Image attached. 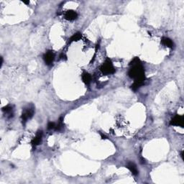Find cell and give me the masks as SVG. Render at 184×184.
I'll list each match as a JSON object with an SVG mask.
<instances>
[{
    "label": "cell",
    "instance_id": "obj_1",
    "mask_svg": "<svg viewBox=\"0 0 184 184\" xmlns=\"http://www.w3.org/2000/svg\"><path fill=\"white\" fill-rule=\"evenodd\" d=\"M131 66L128 71V76L131 78H133L134 81L145 82L146 79L145 74V68L142 65L140 58L137 57L134 58L130 63Z\"/></svg>",
    "mask_w": 184,
    "mask_h": 184
},
{
    "label": "cell",
    "instance_id": "obj_2",
    "mask_svg": "<svg viewBox=\"0 0 184 184\" xmlns=\"http://www.w3.org/2000/svg\"><path fill=\"white\" fill-rule=\"evenodd\" d=\"M100 71L104 75H110L115 73V68L114 67L112 60L109 58H106L102 66L100 67Z\"/></svg>",
    "mask_w": 184,
    "mask_h": 184
},
{
    "label": "cell",
    "instance_id": "obj_3",
    "mask_svg": "<svg viewBox=\"0 0 184 184\" xmlns=\"http://www.w3.org/2000/svg\"><path fill=\"white\" fill-rule=\"evenodd\" d=\"M35 112V109L33 107V106H29L28 107L25 108L23 110L22 114V116H21V118H22V124L24 125H25L26 122H27L29 119H31L33 116V114H34Z\"/></svg>",
    "mask_w": 184,
    "mask_h": 184
},
{
    "label": "cell",
    "instance_id": "obj_4",
    "mask_svg": "<svg viewBox=\"0 0 184 184\" xmlns=\"http://www.w3.org/2000/svg\"><path fill=\"white\" fill-rule=\"evenodd\" d=\"M184 124V119L182 115L176 114L173 117V119L171 120L170 122V125L171 126H179V127H183Z\"/></svg>",
    "mask_w": 184,
    "mask_h": 184
},
{
    "label": "cell",
    "instance_id": "obj_5",
    "mask_svg": "<svg viewBox=\"0 0 184 184\" xmlns=\"http://www.w3.org/2000/svg\"><path fill=\"white\" fill-rule=\"evenodd\" d=\"M43 60H44L45 63L47 66H50L53 65V61L55 60V54L52 50H48V51L46 52L45 53L43 56Z\"/></svg>",
    "mask_w": 184,
    "mask_h": 184
},
{
    "label": "cell",
    "instance_id": "obj_6",
    "mask_svg": "<svg viewBox=\"0 0 184 184\" xmlns=\"http://www.w3.org/2000/svg\"><path fill=\"white\" fill-rule=\"evenodd\" d=\"M42 138H43V131L42 130H38L35 137L33 139V140L31 142L32 146H33V148H35L36 146L39 145L40 144V143L42 141Z\"/></svg>",
    "mask_w": 184,
    "mask_h": 184
},
{
    "label": "cell",
    "instance_id": "obj_7",
    "mask_svg": "<svg viewBox=\"0 0 184 184\" xmlns=\"http://www.w3.org/2000/svg\"><path fill=\"white\" fill-rule=\"evenodd\" d=\"M78 14L74 10H68L65 13V19L68 21H74L77 19Z\"/></svg>",
    "mask_w": 184,
    "mask_h": 184
},
{
    "label": "cell",
    "instance_id": "obj_8",
    "mask_svg": "<svg viewBox=\"0 0 184 184\" xmlns=\"http://www.w3.org/2000/svg\"><path fill=\"white\" fill-rule=\"evenodd\" d=\"M127 168L130 170V172L132 173V174L134 175H138L139 172L138 170H137V166H136L135 164L132 162H128L127 163Z\"/></svg>",
    "mask_w": 184,
    "mask_h": 184
},
{
    "label": "cell",
    "instance_id": "obj_9",
    "mask_svg": "<svg viewBox=\"0 0 184 184\" xmlns=\"http://www.w3.org/2000/svg\"><path fill=\"white\" fill-rule=\"evenodd\" d=\"M161 44L166 46V47L170 48H172L174 45L173 41L171 39H170L169 37H163L161 38Z\"/></svg>",
    "mask_w": 184,
    "mask_h": 184
},
{
    "label": "cell",
    "instance_id": "obj_10",
    "mask_svg": "<svg viewBox=\"0 0 184 184\" xmlns=\"http://www.w3.org/2000/svg\"><path fill=\"white\" fill-rule=\"evenodd\" d=\"M81 78H82L83 82L85 84H86V85H88L91 82V79H92L91 76L88 73H87L86 71L83 72L82 75H81Z\"/></svg>",
    "mask_w": 184,
    "mask_h": 184
},
{
    "label": "cell",
    "instance_id": "obj_11",
    "mask_svg": "<svg viewBox=\"0 0 184 184\" xmlns=\"http://www.w3.org/2000/svg\"><path fill=\"white\" fill-rule=\"evenodd\" d=\"M2 112L5 114H7L9 118L12 117L13 116V108L11 105H7V106H5L2 108Z\"/></svg>",
    "mask_w": 184,
    "mask_h": 184
},
{
    "label": "cell",
    "instance_id": "obj_12",
    "mask_svg": "<svg viewBox=\"0 0 184 184\" xmlns=\"http://www.w3.org/2000/svg\"><path fill=\"white\" fill-rule=\"evenodd\" d=\"M81 37H82V34H81V33H75V34H74L73 36H71V38L68 40V44H71V43H73V42L78 41V40H79Z\"/></svg>",
    "mask_w": 184,
    "mask_h": 184
},
{
    "label": "cell",
    "instance_id": "obj_13",
    "mask_svg": "<svg viewBox=\"0 0 184 184\" xmlns=\"http://www.w3.org/2000/svg\"><path fill=\"white\" fill-rule=\"evenodd\" d=\"M64 116H60V119H59L58 122L57 124H56V127H55V130L56 131H60V130H62L64 128Z\"/></svg>",
    "mask_w": 184,
    "mask_h": 184
},
{
    "label": "cell",
    "instance_id": "obj_14",
    "mask_svg": "<svg viewBox=\"0 0 184 184\" xmlns=\"http://www.w3.org/2000/svg\"><path fill=\"white\" fill-rule=\"evenodd\" d=\"M144 85V82H140V81H134L132 84L131 86L132 90H133L134 91H136L137 90H138L142 86Z\"/></svg>",
    "mask_w": 184,
    "mask_h": 184
},
{
    "label": "cell",
    "instance_id": "obj_15",
    "mask_svg": "<svg viewBox=\"0 0 184 184\" xmlns=\"http://www.w3.org/2000/svg\"><path fill=\"white\" fill-rule=\"evenodd\" d=\"M55 127H56V123L52 122H48V130H55Z\"/></svg>",
    "mask_w": 184,
    "mask_h": 184
},
{
    "label": "cell",
    "instance_id": "obj_16",
    "mask_svg": "<svg viewBox=\"0 0 184 184\" xmlns=\"http://www.w3.org/2000/svg\"><path fill=\"white\" fill-rule=\"evenodd\" d=\"M60 59H66V56L65 54H64V53H61V55H60Z\"/></svg>",
    "mask_w": 184,
    "mask_h": 184
},
{
    "label": "cell",
    "instance_id": "obj_17",
    "mask_svg": "<svg viewBox=\"0 0 184 184\" xmlns=\"http://www.w3.org/2000/svg\"><path fill=\"white\" fill-rule=\"evenodd\" d=\"M100 134H101V136H102V139H106V136H105L104 134H102V133H100Z\"/></svg>",
    "mask_w": 184,
    "mask_h": 184
},
{
    "label": "cell",
    "instance_id": "obj_18",
    "mask_svg": "<svg viewBox=\"0 0 184 184\" xmlns=\"http://www.w3.org/2000/svg\"><path fill=\"white\" fill-rule=\"evenodd\" d=\"M181 158H182V159L183 160V152H181Z\"/></svg>",
    "mask_w": 184,
    "mask_h": 184
},
{
    "label": "cell",
    "instance_id": "obj_19",
    "mask_svg": "<svg viewBox=\"0 0 184 184\" xmlns=\"http://www.w3.org/2000/svg\"><path fill=\"white\" fill-rule=\"evenodd\" d=\"M23 3L26 4V5H29V1H27V2H25V1H23Z\"/></svg>",
    "mask_w": 184,
    "mask_h": 184
}]
</instances>
